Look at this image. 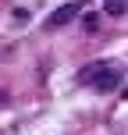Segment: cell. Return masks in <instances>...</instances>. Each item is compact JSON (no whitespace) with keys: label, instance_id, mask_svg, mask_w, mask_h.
<instances>
[{"label":"cell","instance_id":"6da1fadb","mask_svg":"<svg viewBox=\"0 0 128 135\" xmlns=\"http://www.w3.org/2000/svg\"><path fill=\"white\" fill-rule=\"evenodd\" d=\"M86 85L100 89V93H110V89H117V82H121V68L110 64V61H96V64H86L78 75Z\"/></svg>","mask_w":128,"mask_h":135},{"label":"cell","instance_id":"7a4b0ae2","mask_svg":"<svg viewBox=\"0 0 128 135\" xmlns=\"http://www.w3.org/2000/svg\"><path fill=\"white\" fill-rule=\"evenodd\" d=\"M75 11H78V4H64V7H57V11L46 18V25H50V28L64 25V21H71V18H75Z\"/></svg>","mask_w":128,"mask_h":135},{"label":"cell","instance_id":"3957f363","mask_svg":"<svg viewBox=\"0 0 128 135\" xmlns=\"http://www.w3.org/2000/svg\"><path fill=\"white\" fill-rule=\"evenodd\" d=\"M107 14H114V18H125V0H107Z\"/></svg>","mask_w":128,"mask_h":135}]
</instances>
